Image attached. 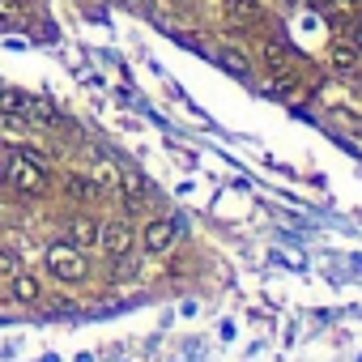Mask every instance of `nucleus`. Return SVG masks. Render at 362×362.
I'll list each match as a JSON object with an SVG mask.
<instances>
[{
  "label": "nucleus",
  "mask_w": 362,
  "mask_h": 362,
  "mask_svg": "<svg viewBox=\"0 0 362 362\" xmlns=\"http://www.w3.org/2000/svg\"><path fill=\"white\" fill-rule=\"evenodd\" d=\"M354 47H358V52H362V18H358V22H354Z\"/></svg>",
  "instance_id": "a211bd4d"
},
{
  "label": "nucleus",
  "mask_w": 362,
  "mask_h": 362,
  "mask_svg": "<svg viewBox=\"0 0 362 362\" xmlns=\"http://www.w3.org/2000/svg\"><path fill=\"white\" fill-rule=\"evenodd\" d=\"M269 90H273V94H281V98H290V94L298 90V77L281 69V73H273V86H269Z\"/></svg>",
  "instance_id": "4468645a"
},
{
  "label": "nucleus",
  "mask_w": 362,
  "mask_h": 362,
  "mask_svg": "<svg viewBox=\"0 0 362 362\" xmlns=\"http://www.w3.org/2000/svg\"><path fill=\"white\" fill-rule=\"evenodd\" d=\"M0 273H18V264H13V256H9V252H0Z\"/></svg>",
  "instance_id": "f3484780"
},
{
  "label": "nucleus",
  "mask_w": 362,
  "mask_h": 362,
  "mask_svg": "<svg viewBox=\"0 0 362 362\" xmlns=\"http://www.w3.org/2000/svg\"><path fill=\"white\" fill-rule=\"evenodd\" d=\"M0 170H5V179H9L18 192L39 197V192H47V188H52V170H47V162H35V158H30V149H26V153L5 149V153H0Z\"/></svg>",
  "instance_id": "f257e3e1"
},
{
  "label": "nucleus",
  "mask_w": 362,
  "mask_h": 362,
  "mask_svg": "<svg viewBox=\"0 0 362 362\" xmlns=\"http://www.w3.org/2000/svg\"><path fill=\"white\" fill-rule=\"evenodd\" d=\"M175 239H179V222H175V218H149V222L141 226V247H145L149 256L170 252Z\"/></svg>",
  "instance_id": "7ed1b4c3"
},
{
  "label": "nucleus",
  "mask_w": 362,
  "mask_h": 362,
  "mask_svg": "<svg viewBox=\"0 0 362 362\" xmlns=\"http://www.w3.org/2000/svg\"><path fill=\"white\" fill-rule=\"evenodd\" d=\"M98 243L107 247V256H115V260H124L128 252H132V243H136V230L128 226V222H103V230H98Z\"/></svg>",
  "instance_id": "20e7f679"
},
{
  "label": "nucleus",
  "mask_w": 362,
  "mask_h": 362,
  "mask_svg": "<svg viewBox=\"0 0 362 362\" xmlns=\"http://www.w3.org/2000/svg\"><path fill=\"white\" fill-rule=\"evenodd\" d=\"M0 115L13 119V124H26L30 119V94H22V90H0Z\"/></svg>",
  "instance_id": "0eeeda50"
},
{
  "label": "nucleus",
  "mask_w": 362,
  "mask_h": 362,
  "mask_svg": "<svg viewBox=\"0 0 362 362\" xmlns=\"http://www.w3.org/2000/svg\"><path fill=\"white\" fill-rule=\"evenodd\" d=\"M328 64H332L337 73H358L362 56H358V47H354V43H332V52H328Z\"/></svg>",
  "instance_id": "1a4fd4ad"
},
{
  "label": "nucleus",
  "mask_w": 362,
  "mask_h": 362,
  "mask_svg": "<svg viewBox=\"0 0 362 362\" xmlns=\"http://www.w3.org/2000/svg\"><path fill=\"white\" fill-rule=\"evenodd\" d=\"M98 230H103V222H94V218H73V222H69V243H73L77 252H90V247H98Z\"/></svg>",
  "instance_id": "39448f33"
},
{
  "label": "nucleus",
  "mask_w": 362,
  "mask_h": 362,
  "mask_svg": "<svg viewBox=\"0 0 362 362\" xmlns=\"http://www.w3.org/2000/svg\"><path fill=\"white\" fill-rule=\"evenodd\" d=\"M264 64H269V73H281V69H290V47L286 43H264Z\"/></svg>",
  "instance_id": "f8f14e48"
},
{
  "label": "nucleus",
  "mask_w": 362,
  "mask_h": 362,
  "mask_svg": "<svg viewBox=\"0 0 362 362\" xmlns=\"http://www.w3.org/2000/svg\"><path fill=\"white\" fill-rule=\"evenodd\" d=\"M9 294H13L18 303H39V298H43V286H39V277H30V273H13Z\"/></svg>",
  "instance_id": "9d476101"
},
{
  "label": "nucleus",
  "mask_w": 362,
  "mask_h": 362,
  "mask_svg": "<svg viewBox=\"0 0 362 362\" xmlns=\"http://www.w3.org/2000/svg\"><path fill=\"white\" fill-rule=\"evenodd\" d=\"M43 264H47V273H52L56 281H81V277L90 273L86 252H77L73 243H56V247H47Z\"/></svg>",
  "instance_id": "f03ea898"
},
{
  "label": "nucleus",
  "mask_w": 362,
  "mask_h": 362,
  "mask_svg": "<svg viewBox=\"0 0 362 362\" xmlns=\"http://www.w3.org/2000/svg\"><path fill=\"white\" fill-rule=\"evenodd\" d=\"M230 26H256L260 22V0H222Z\"/></svg>",
  "instance_id": "6e6552de"
},
{
  "label": "nucleus",
  "mask_w": 362,
  "mask_h": 362,
  "mask_svg": "<svg viewBox=\"0 0 362 362\" xmlns=\"http://www.w3.org/2000/svg\"><path fill=\"white\" fill-rule=\"evenodd\" d=\"M90 179H94V188L103 192V188H115V184H119V170H115V166H111L107 158H98V162H94V175H90Z\"/></svg>",
  "instance_id": "ddd939ff"
},
{
  "label": "nucleus",
  "mask_w": 362,
  "mask_h": 362,
  "mask_svg": "<svg viewBox=\"0 0 362 362\" xmlns=\"http://www.w3.org/2000/svg\"><path fill=\"white\" fill-rule=\"evenodd\" d=\"M222 64H226L230 73H239V77L247 73V60H243V52H222Z\"/></svg>",
  "instance_id": "dca6fc26"
},
{
  "label": "nucleus",
  "mask_w": 362,
  "mask_h": 362,
  "mask_svg": "<svg viewBox=\"0 0 362 362\" xmlns=\"http://www.w3.org/2000/svg\"><path fill=\"white\" fill-rule=\"evenodd\" d=\"M64 192H69L73 201H90V197H98V188H94V179H90V175H69V179H64Z\"/></svg>",
  "instance_id": "9b49d317"
},
{
  "label": "nucleus",
  "mask_w": 362,
  "mask_h": 362,
  "mask_svg": "<svg viewBox=\"0 0 362 362\" xmlns=\"http://www.w3.org/2000/svg\"><path fill=\"white\" fill-rule=\"evenodd\" d=\"M22 0H0V26H13V22H22Z\"/></svg>",
  "instance_id": "2eb2a0df"
},
{
  "label": "nucleus",
  "mask_w": 362,
  "mask_h": 362,
  "mask_svg": "<svg viewBox=\"0 0 362 362\" xmlns=\"http://www.w3.org/2000/svg\"><path fill=\"white\" fill-rule=\"evenodd\" d=\"M115 188L124 192V205H128V209H141L145 197H149V184H145L136 170H119V184H115Z\"/></svg>",
  "instance_id": "423d86ee"
}]
</instances>
